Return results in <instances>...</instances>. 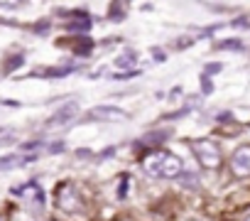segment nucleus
Masks as SVG:
<instances>
[{"instance_id": "obj_14", "label": "nucleus", "mask_w": 250, "mask_h": 221, "mask_svg": "<svg viewBox=\"0 0 250 221\" xmlns=\"http://www.w3.org/2000/svg\"><path fill=\"white\" fill-rule=\"evenodd\" d=\"M162 140H167V133H157V135H147V138H145L143 143H155V145H157V143H162Z\"/></svg>"}, {"instance_id": "obj_9", "label": "nucleus", "mask_w": 250, "mask_h": 221, "mask_svg": "<svg viewBox=\"0 0 250 221\" xmlns=\"http://www.w3.org/2000/svg\"><path fill=\"white\" fill-rule=\"evenodd\" d=\"M135 62H138V52H133V49H128V52H123L120 57H115V66H120V69H135Z\"/></svg>"}, {"instance_id": "obj_7", "label": "nucleus", "mask_w": 250, "mask_h": 221, "mask_svg": "<svg viewBox=\"0 0 250 221\" xmlns=\"http://www.w3.org/2000/svg\"><path fill=\"white\" fill-rule=\"evenodd\" d=\"M76 110H79V106L76 103H69V106H64V108H59L57 113L47 121V126H62V123H66V121H71L74 116H76Z\"/></svg>"}, {"instance_id": "obj_20", "label": "nucleus", "mask_w": 250, "mask_h": 221, "mask_svg": "<svg viewBox=\"0 0 250 221\" xmlns=\"http://www.w3.org/2000/svg\"><path fill=\"white\" fill-rule=\"evenodd\" d=\"M248 221H250V216H248Z\"/></svg>"}, {"instance_id": "obj_4", "label": "nucleus", "mask_w": 250, "mask_h": 221, "mask_svg": "<svg viewBox=\"0 0 250 221\" xmlns=\"http://www.w3.org/2000/svg\"><path fill=\"white\" fill-rule=\"evenodd\" d=\"M230 167H233L235 177H248L250 175V145H243V148L235 150V155L230 160Z\"/></svg>"}, {"instance_id": "obj_13", "label": "nucleus", "mask_w": 250, "mask_h": 221, "mask_svg": "<svg viewBox=\"0 0 250 221\" xmlns=\"http://www.w3.org/2000/svg\"><path fill=\"white\" fill-rule=\"evenodd\" d=\"M138 74H140L138 69H128V71H123V74H110V79L123 81V79H133V76H138Z\"/></svg>"}, {"instance_id": "obj_5", "label": "nucleus", "mask_w": 250, "mask_h": 221, "mask_svg": "<svg viewBox=\"0 0 250 221\" xmlns=\"http://www.w3.org/2000/svg\"><path fill=\"white\" fill-rule=\"evenodd\" d=\"M182 172H184V162H182V157H177V155H167V160H165V165H162V175L160 177H169V179H174V177H182Z\"/></svg>"}, {"instance_id": "obj_1", "label": "nucleus", "mask_w": 250, "mask_h": 221, "mask_svg": "<svg viewBox=\"0 0 250 221\" xmlns=\"http://www.w3.org/2000/svg\"><path fill=\"white\" fill-rule=\"evenodd\" d=\"M191 150H194V155H196V160L201 162L204 170H216L221 165V150H218V145L213 140H206V138L204 140H194Z\"/></svg>"}, {"instance_id": "obj_11", "label": "nucleus", "mask_w": 250, "mask_h": 221, "mask_svg": "<svg viewBox=\"0 0 250 221\" xmlns=\"http://www.w3.org/2000/svg\"><path fill=\"white\" fill-rule=\"evenodd\" d=\"M218 49H243V42L240 40H226L218 44Z\"/></svg>"}, {"instance_id": "obj_15", "label": "nucleus", "mask_w": 250, "mask_h": 221, "mask_svg": "<svg viewBox=\"0 0 250 221\" xmlns=\"http://www.w3.org/2000/svg\"><path fill=\"white\" fill-rule=\"evenodd\" d=\"M20 64H22V54H18V57H13V59L8 62V71L15 69V66H20Z\"/></svg>"}, {"instance_id": "obj_10", "label": "nucleus", "mask_w": 250, "mask_h": 221, "mask_svg": "<svg viewBox=\"0 0 250 221\" xmlns=\"http://www.w3.org/2000/svg\"><path fill=\"white\" fill-rule=\"evenodd\" d=\"M71 74V69L69 66H62V69H40V71H35L32 76H47V79H57V76H69Z\"/></svg>"}, {"instance_id": "obj_16", "label": "nucleus", "mask_w": 250, "mask_h": 221, "mask_svg": "<svg viewBox=\"0 0 250 221\" xmlns=\"http://www.w3.org/2000/svg\"><path fill=\"white\" fill-rule=\"evenodd\" d=\"M49 153H52V155H57V153H64V143H54V145H49Z\"/></svg>"}, {"instance_id": "obj_6", "label": "nucleus", "mask_w": 250, "mask_h": 221, "mask_svg": "<svg viewBox=\"0 0 250 221\" xmlns=\"http://www.w3.org/2000/svg\"><path fill=\"white\" fill-rule=\"evenodd\" d=\"M167 155L169 153H165V150H155L150 157H145V170L150 172V175H155V177H160L162 175V165H165V160H167Z\"/></svg>"}, {"instance_id": "obj_12", "label": "nucleus", "mask_w": 250, "mask_h": 221, "mask_svg": "<svg viewBox=\"0 0 250 221\" xmlns=\"http://www.w3.org/2000/svg\"><path fill=\"white\" fill-rule=\"evenodd\" d=\"M223 69V64L221 62H213V64H206L204 66V76H213V74H218Z\"/></svg>"}, {"instance_id": "obj_8", "label": "nucleus", "mask_w": 250, "mask_h": 221, "mask_svg": "<svg viewBox=\"0 0 250 221\" xmlns=\"http://www.w3.org/2000/svg\"><path fill=\"white\" fill-rule=\"evenodd\" d=\"M32 160H35V155H5V157H0V170H15Z\"/></svg>"}, {"instance_id": "obj_17", "label": "nucleus", "mask_w": 250, "mask_h": 221, "mask_svg": "<svg viewBox=\"0 0 250 221\" xmlns=\"http://www.w3.org/2000/svg\"><path fill=\"white\" fill-rule=\"evenodd\" d=\"M201 84H204V93H211L213 88H211V81H208V76H201Z\"/></svg>"}, {"instance_id": "obj_19", "label": "nucleus", "mask_w": 250, "mask_h": 221, "mask_svg": "<svg viewBox=\"0 0 250 221\" xmlns=\"http://www.w3.org/2000/svg\"><path fill=\"white\" fill-rule=\"evenodd\" d=\"M0 221H5V219H3V216H0Z\"/></svg>"}, {"instance_id": "obj_2", "label": "nucleus", "mask_w": 250, "mask_h": 221, "mask_svg": "<svg viewBox=\"0 0 250 221\" xmlns=\"http://www.w3.org/2000/svg\"><path fill=\"white\" fill-rule=\"evenodd\" d=\"M130 116L125 113L123 108L118 106H96L91 108V113L83 118V121H108V123H115V121H128Z\"/></svg>"}, {"instance_id": "obj_3", "label": "nucleus", "mask_w": 250, "mask_h": 221, "mask_svg": "<svg viewBox=\"0 0 250 221\" xmlns=\"http://www.w3.org/2000/svg\"><path fill=\"white\" fill-rule=\"evenodd\" d=\"M57 206L62 211H79L81 209V199H79V192L74 189V184H62L59 192H57Z\"/></svg>"}, {"instance_id": "obj_18", "label": "nucleus", "mask_w": 250, "mask_h": 221, "mask_svg": "<svg viewBox=\"0 0 250 221\" xmlns=\"http://www.w3.org/2000/svg\"><path fill=\"white\" fill-rule=\"evenodd\" d=\"M152 57H155L157 62H165V54H162V49H152Z\"/></svg>"}]
</instances>
